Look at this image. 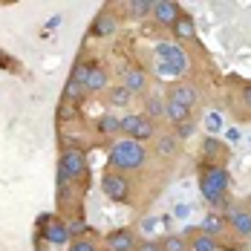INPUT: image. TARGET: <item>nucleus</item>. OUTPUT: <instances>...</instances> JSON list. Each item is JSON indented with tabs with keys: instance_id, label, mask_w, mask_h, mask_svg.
I'll use <instances>...</instances> for the list:
<instances>
[{
	"instance_id": "nucleus-1",
	"label": "nucleus",
	"mask_w": 251,
	"mask_h": 251,
	"mask_svg": "<svg viewBox=\"0 0 251 251\" xmlns=\"http://www.w3.org/2000/svg\"><path fill=\"white\" fill-rule=\"evenodd\" d=\"M148 162V151L142 142H133V139H125V142H116L113 151H110V165L122 174V171H139L142 165Z\"/></svg>"
},
{
	"instance_id": "nucleus-2",
	"label": "nucleus",
	"mask_w": 251,
	"mask_h": 251,
	"mask_svg": "<svg viewBox=\"0 0 251 251\" xmlns=\"http://www.w3.org/2000/svg\"><path fill=\"white\" fill-rule=\"evenodd\" d=\"M200 191L208 205L220 208L226 202V191H228V171L223 165H208L202 171V179H200Z\"/></svg>"
},
{
	"instance_id": "nucleus-3",
	"label": "nucleus",
	"mask_w": 251,
	"mask_h": 251,
	"mask_svg": "<svg viewBox=\"0 0 251 251\" xmlns=\"http://www.w3.org/2000/svg\"><path fill=\"white\" fill-rule=\"evenodd\" d=\"M188 67H191V58L179 44H159V50H156V73L159 75H182V73H188Z\"/></svg>"
},
{
	"instance_id": "nucleus-4",
	"label": "nucleus",
	"mask_w": 251,
	"mask_h": 251,
	"mask_svg": "<svg viewBox=\"0 0 251 251\" xmlns=\"http://www.w3.org/2000/svg\"><path fill=\"white\" fill-rule=\"evenodd\" d=\"M87 168H90L87 153L81 151V148H67L64 156H61V165H58V182H61V188L70 185L73 179L87 176Z\"/></svg>"
},
{
	"instance_id": "nucleus-5",
	"label": "nucleus",
	"mask_w": 251,
	"mask_h": 251,
	"mask_svg": "<svg viewBox=\"0 0 251 251\" xmlns=\"http://www.w3.org/2000/svg\"><path fill=\"white\" fill-rule=\"evenodd\" d=\"M73 81H78L87 93H99L107 87V73L96 67V64H75V70H73Z\"/></svg>"
},
{
	"instance_id": "nucleus-6",
	"label": "nucleus",
	"mask_w": 251,
	"mask_h": 251,
	"mask_svg": "<svg viewBox=\"0 0 251 251\" xmlns=\"http://www.w3.org/2000/svg\"><path fill=\"white\" fill-rule=\"evenodd\" d=\"M122 133H125V136H133V142H142V145H145L148 139L156 136V127H153V122L148 119V116L130 113V116L122 119Z\"/></svg>"
},
{
	"instance_id": "nucleus-7",
	"label": "nucleus",
	"mask_w": 251,
	"mask_h": 251,
	"mask_svg": "<svg viewBox=\"0 0 251 251\" xmlns=\"http://www.w3.org/2000/svg\"><path fill=\"white\" fill-rule=\"evenodd\" d=\"M101 191H104V197L113 202H127V197H130V182H127V176L122 174H104V179H101Z\"/></svg>"
},
{
	"instance_id": "nucleus-8",
	"label": "nucleus",
	"mask_w": 251,
	"mask_h": 251,
	"mask_svg": "<svg viewBox=\"0 0 251 251\" xmlns=\"http://www.w3.org/2000/svg\"><path fill=\"white\" fill-rule=\"evenodd\" d=\"M41 226H44V240L52 243V246H64L70 237H73V231L67 223H61V220H52V217H44L41 220Z\"/></svg>"
},
{
	"instance_id": "nucleus-9",
	"label": "nucleus",
	"mask_w": 251,
	"mask_h": 251,
	"mask_svg": "<svg viewBox=\"0 0 251 251\" xmlns=\"http://www.w3.org/2000/svg\"><path fill=\"white\" fill-rule=\"evenodd\" d=\"M153 18H156L159 26H171L174 29L176 21L182 18V12H179V6L171 3V0H159V3H153Z\"/></svg>"
},
{
	"instance_id": "nucleus-10",
	"label": "nucleus",
	"mask_w": 251,
	"mask_h": 251,
	"mask_svg": "<svg viewBox=\"0 0 251 251\" xmlns=\"http://www.w3.org/2000/svg\"><path fill=\"white\" fill-rule=\"evenodd\" d=\"M107 249L110 251H136L139 243H136V234L130 228H119L107 237Z\"/></svg>"
},
{
	"instance_id": "nucleus-11",
	"label": "nucleus",
	"mask_w": 251,
	"mask_h": 251,
	"mask_svg": "<svg viewBox=\"0 0 251 251\" xmlns=\"http://www.w3.org/2000/svg\"><path fill=\"white\" fill-rule=\"evenodd\" d=\"M228 223H231V228H234L240 237H249V234H251V211H243V208H228Z\"/></svg>"
},
{
	"instance_id": "nucleus-12",
	"label": "nucleus",
	"mask_w": 251,
	"mask_h": 251,
	"mask_svg": "<svg viewBox=\"0 0 251 251\" xmlns=\"http://www.w3.org/2000/svg\"><path fill=\"white\" fill-rule=\"evenodd\" d=\"M168 99L179 101V104H185V107H194L197 99H200V93H197L191 84H174V87H171V93H168Z\"/></svg>"
},
{
	"instance_id": "nucleus-13",
	"label": "nucleus",
	"mask_w": 251,
	"mask_h": 251,
	"mask_svg": "<svg viewBox=\"0 0 251 251\" xmlns=\"http://www.w3.org/2000/svg\"><path fill=\"white\" fill-rule=\"evenodd\" d=\"M125 90H130L133 96H136V93H145V90H148V73L139 70V67L127 70L125 73Z\"/></svg>"
},
{
	"instance_id": "nucleus-14",
	"label": "nucleus",
	"mask_w": 251,
	"mask_h": 251,
	"mask_svg": "<svg viewBox=\"0 0 251 251\" xmlns=\"http://www.w3.org/2000/svg\"><path fill=\"white\" fill-rule=\"evenodd\" d=\"M174 35L179 38V41H197V26H194V21L191 18H179L176 21V26H174Z\"/></svg>"
},
{
	"instance_id": "nucleus-15",
	"label": "nucleus",
	"mask_w": 251,
	"mask_h": 251,
	"mask_svg": "<svg viewBox=\"0 0 251 251\" xmlns=\"http://www.w3.org/2000/svg\"><path fill=\"white\" fill-rule=\"evenodd\" d=\"M174 125H182V122H191V107L179 104V101H171L168 99V113H165Z\"/></svg>"
},
{
	"instance_id": "nucleus-16",
	"label": "nucleus",
	"mask_w": 251,
	"mask_h": 251,
	"mask_svg": "<svg viewBox=\"0 0 251 251\" xmlns=\"http://www.w3.org/2000/svg\"><path fill=\"white\" fill-rule=\"evenodd\" d=\"M168 113V101H162L159 96H148V101H145V116L148 119H162Z\"/></svg>"
},
{
	"instance_id": "nucleus-17",
	"label": "nucleus",
	"mask_w": 251,
	"mask_h": 251,
	"mask_svg": "<svg viewBox=\"0 0 251 251\" xmlns=\"http://www.w3.org/2000/svg\"><path fill=\"white\" fill-rule=\"evenodd\" d=\"M99 130H101V136H113V133L122 130V119L113 116V113H104V116L99 119Z\"/></svg>"
},
{
	"instance_id": "nucleus-18",
	"label": "nucleus",
	"mask_w": 251,
	"mask_h": 251,
	"mask_svg": "<svg viewBox=\"0 0 251 251\" xmlns=\"http://www.w3.org/2000/svg\"><path fill=\"white\" fill-rule=\"evenodd\" d=\"M176 148H179V139H176L174 133L171 136H159V145H156V153L162 156V159H171L176 153Z\"/></svg>"
},
{
	"instance_id": "nucleus-19",
	"label": "nucleus",
	"mask_w": 251,
	"mask_h": 251,
	"mask_svg": "<svg viewBox=\"0 0 251 251\" xmlns=\"http://www.w3.org/2000/svg\"><path fill=\"white\" fill-rule=\"evenodd\" d=\"M223 142L220 139H214V136H205V142H202V156L205 159H220L223 156Z\"/></svg>"
},
{
	"instance_id": "nucleus-20",
	"label": "nucleus",
	"mask_w": 251,
	"mask_h": 251,
	"mask_svg": "<svg viewBox=\"0 0 251 251\" xmlns=\"http://www.w3.org/2000/svg\"><path fill=\"white\" fill-rule=\"evenodd\" d=\"M202 228H205L202 234H208V237H214V234H220V231L226 228V220H223L220 214H208V217L202 220Z\"/></svg>"
},
{
	"instance_id": "nucleus-21",
	"label": "nucleus",
	"mask_w": 251,
	"mask_h": 251,
	"mask_svg": "<svg viewBox=\"0 0 251 251\" xmlns=\"http://www.w3.org/2000/svg\"><path fill=\"white\" fill-rule=\"evenodd\" d=\"M188 249H191V243L179 234H171V237L162 240V251H188Z\"/></svg>"
},
{
	"instance_id": "nucleus-22",
	"label": "nucleus",
	"mask_w": 251,
	"mask_h": 251,
	"mask_svg": "<svg viewBox=\"0 0 251 251\" xmlns=\"http://www.w3.org/2000/svg\"><path fill=\"white\" fill-rule=\"evenodd\" d=\"M93 32L101 35V38H104V35H113V32H116V21H113L110 15H99V18H96V26H93Z\"/></svg>"
},
{
	"instance_id": "nucleus-23",
	"label": "nucleus",
	"mask_w": 251,
	"mask_h": 251,
	"mask_svg": "<svg viewBox=\"0 0 251 251\" xmlns=\"http://www.w3.org/2000/svg\"><path fill=\"white\" fill-rule=\"evenodd\" d=\"M191 251H217V240L208 234H197L191 240Z\"/></svg>"
},
{
	"instance_id": "nucleus-24",
	"label": "nucleus",
	"mask_w": 251,
	"mask_h": 251,
	"mask_svg": "<svg viewBox=\"0 0 251 251\" xmlns=\"http://www.w3.org/2000/svg\"><path fill=\"white\" fill-rule=\"evenodd\" d=\"M84 93H87V90H84L78 81H73V78H70V81H67V90H64V101L75 104V101H81V96H84Z\"/></svg>"
},
{
	"instance_id": "nucleus-25",
	"label": "nucleus",
	"mask_w": 251,
	"mask_h": 251,
	"mask_svg": "<svg viewBox=\"0 0 251 251\" xmlns=\"http://www.w3.org/2000/svg\"><path fill=\"white\" fill-rule=\"evenodd\" d=\"M127 12H130L133 18H145V15H151V12H153V3H148V0H136V3H127Z\"/></svg>"
},
{
	"instance_id": "nucleus-26",
	"label": "nucleus",
	"mask_w": 251,
	"mask_h": 251,
	"mask_svg": "<svg viewBox=\"0 0 251 251\" xmlns=\"http://www.w3.org/2000/svg\"><path fill=\"white\" fill-rule=\"evenodd\" d=\"M130 96H133L130 90H125V87H119V90H113V93H110V101H113L116 107H125L127 101H130Z\"/></svg>"
},
{
	"instance_id": "nucleus-27",
	"label": "nucleus",
	"mask_w": 251,
	"mask_h": 251,
	"mask_svg": "<svg viewBox=\"0 0 251 251\" xmlns=\"http://www.w3.org/2000/svg\"><path fill=\"white\" fill-rule=\"evenodd\" d=\"M191 133H194V122H182V125H176V139H188V136H191Z\"/></svg>"
},
{
	"instance_id": "nucleus-28",
	"label": "nucleus",
	"mask_w": 251,
	"mask_h": 251,
	"mask_svg": "<svg viewBox=\"0 0 251 251\" xmlns=\"http://www.w3.org/2000/svg\"><path fill=\"white\" fill-rule=\"evenodd\" d=\"M73 251H96V246H93V240H75Z\"/></svg>"
},
{
	"instance_id": "nucleus-29",
	"label": "nucleus",
	"mask_w": 251,
	"mask_h": 251,
	"mask_svg": "<svg viewBox=\"0 0 251 251\" xmlns=\"http://www.w3.org/2000/svg\"><path fill=\"white\" fill-rule=\"evenodd\" d=\"M136 251H162L159 243H153V240H145V243H139V249Z\"/></svg>"
},
{
	"instance_id": "nucleus-30",
	"label": "nucleus",
	"mask_w": 251,
	"mask_h": 251,
	"mask_svg": "<svg viewBox=\"0 0 251 251\" xmlns=\"http://www.w3.org/2000/svg\"><path fill=\"white\" fill-rule=\"evenodd\" d=\"M220 125H223V122H220V116H217V113H214V116H208V130H211V133H217Z\"/></svg>"
},
{
	"instance_id": "nucleus-31",
	"label": "nucleus",
	"mask_w": 251,
	"mask_h": 251,
	"mask_svg": "<svg viewBox=\"0 0 251 251\" xmlns=\"http://www.w3.org/2000/svg\"><path fill=\"white\" fill-rule=\"evenodd\" d=\"M70 231H73V234H84V231H87V223H84V220H75V223L70 226Z\"/></svg>"
},
{
	"instance_id": "nucleus-32",
	"label": "nucleus",
	"mask_w": 251,
	"mask_h": 251,
	"mask_svg": "<svg viewBox=\"0 0 251 251\" xmlns=\"http://www.w3.org/2000/svg\"><path fill=\"white\" fill-rule=\"evenodd\" d=\"M243 104H246V110H251V84L243 87Z\"/></svg>"
},
{
	"instance_id": "nucleus-33",
	"label": "nucleus",
	"mask_w": 251,
	"mask_h": 251,
	"mask_svg": "<svg viewBox=\"0 0 251 251\" xmlns=\"http://www.w3.org/2000/svg\"><path fill=\"white\" fill-rule=\"evenodd\" d=\"M61 116H64V119H73V116H75V113H73V104H70V101H64V104H61Z\"/></svg>"
},
{
	"instance_id": "nucleus-34",
	"label": "nucleus",
	"mask_w": 251,
	"mask_h": 251,
	"mask_svg": "<svg viewBox=\"0 0 251 251\" xmlns=\"http://www.w3.org/2000/svg\"><path fill=\"white\" fill-rule=\"evenodd\" d=\"M156 226H159V220H153V217L151 220H145V231H153Z\"/></svg>"
},
{
	"instance_id": "nucleus-35",
	"label": "nucleus",
	"mask_w": 251,
	"mask_h": 251,
	"mask_svg": "<svg viewBox=\"0 0 251 251\" xmlns=\"http://www.w3.org/2000/svg\"><path fill=\"white\" fill-rule=\"evenodd\" d=\"M188 211H191L188 205H179V208H176V217H188Z\"/></svg>"
}]
</instances>
